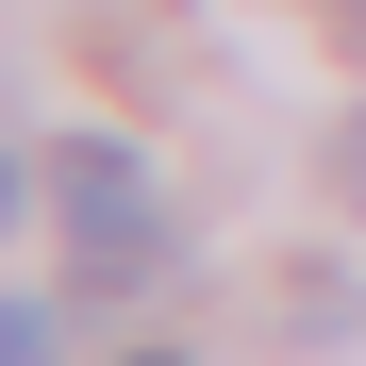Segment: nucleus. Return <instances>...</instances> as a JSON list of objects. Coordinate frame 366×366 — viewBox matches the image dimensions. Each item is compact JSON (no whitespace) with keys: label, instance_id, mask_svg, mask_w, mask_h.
Instances as JSON below:
<instances>
[{"label":"nucleus","instance_id":"obj_3","mask_svg":"<svg viewBox=\"0 0 366 366\" xmlns=\"http://www.w3.org/2000/svg\"><path fill=\"white\" fill-rule=\"evenodd\" d=\"M17 200H50V167H17V150H0V217H17Z\"/></svg>","mask_w":366,"mask_h":366},{"label":"nucleus","instance_id":"obj_1","mask_svg":"<svg viewBox=\"0 0 366 366\" xmlns=\"http://www.w3.org/2000/svg\"><path fill=\"white\" fill-rule=\"evenodd\" d=\"M50 217H67V283L84 300H134L167 267V200H150V167L117 134H67V150H50Z\"/></svg>","mask_w":366,"mask_h":366},{"label":"nucleus","instance_id":"obj_2","mask_svg":"<svg viewBox=\"0 0 366 366\" xmlns=\"http://www.w3.org/2000/svg\"><path fill=\"white\" fill-rule=\"evenodd\" d=\"M0 366H67V300H0Z\"/></svg>","mask_w":366,"mask_h":366},{"label":"nucleus","instance_id":"obj_4","mask_svg":"<svg viewBox=\"0 0 366 366\" xmlns=\"http://www.w3.org/2000/svg\"><path fill=\"white\" fill-rule=\"evenodd\" d=\"M333 183H350V200H366V117H350V134H333Z\"/></svg>","mask_w":366,"mask_h":366},{"label":"nucleus","instance_id":"obj_6","mask_svg":"<svg viewBox=\"0 0 366 366\" xmlns=\"http://www.w3.org/2000/svg\"><path fill=\"white\" fill-rule=\"evenodd\" d=\"M350 34H366V0H350Z\"/></svg>","mask_w":366,"mask_h":366},{"label":"nucleus","instance_id":"obj_5","mask_svg":"<svg viewBox=\"0 0 366 366\" xmlns=\"http://www.w3.org/2000/svg\"><path fill=\"white\" fill-rule=\"evenodd\" d=\"M134 366H183V350H134Z\"/></svg>","mask_w":366,"mask_h":366}]
</instances>
